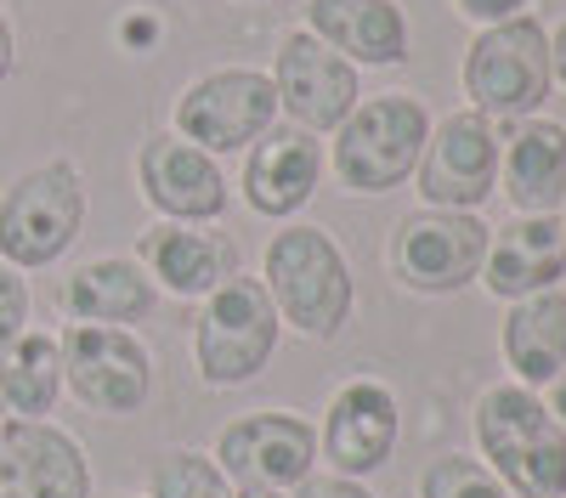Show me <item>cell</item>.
<instances>
[{"label": "cell", "instance_id": "cell-25", "mask_svg": "<svg viewBox=\"0 0 566 498\" xmlns=\"http://www.w3.org/2000/svg\"><path fill=\"white\" fill-rule=\"evenodd\" d=\"M419 498H510V487L482 465V459H464V453H448L424 470Z\"/></svg>", "mask_w": 566, "mask_h": 498}, {"label": "cell", "instance_id": "cell-20", "mask_svg": "<svg viewBox=\"0 0 566 498\" xmlns=\"http://www.w3.org/2000/svg\"><path fill=\"white\" fill-rule=\"evenodd\" d=\"M504 193L522 215H549L566 204V125L522 119L504 148Z\"/></svg>", "mask_w": 566, "mask_h": 498}, {"label": "cell", "instance_id": "cell-29", "mask_svg": "<svg viewBox=\"0 0 566 498\" xmlns=\"http://www.w3.org/2000/svg\"><path fill=\"white\" fill-rule=\"evenodd\" d=\"M12 68H18V34H12V18L0 12V85L12 80Z\"/></svg>", "mask_w": 566, "mask_h": 498}, {"label": "cell", "instance_id": "cell-4", "mask_svg": "<svg viewBox=\"0 0 566 498\" xmlns=\"http://www.w3.org/2000/svg\"><path fill=\"white\" fill-rule=\"evenodd\" d=\"M277 351V306L261 278H232L205 295V311L193 324V362L199 380L227 391V385H250Z\"/></svg>", "mask_w": 566, "mask_h": 498}, {"label": "cell", "instance_id": "cell-1", "mask_svg": "<svg viewBox=\"0 0 566 498\" xmlns=\"http://www.w3.org/2000/svg\"><path fill=\"white\" fill-rule=\"evenodd\" d=\"M476 442L515 498H566V425L533 385H493L476 402Z\"/></svg>", "mask_w": 566, "mask_h": 498}, {"label": "cell", "instance_id": "cell-32", "mask_svg": "<svg viewBox=\"0 0 566 498\" xmlns=\"http://www.w3.org/2000/svg\"><path fill=\"white\" fill-rule=\"evenodd\" d=\"M232 498H283V492H272V487H232Z\"/></svg>", "mask_w": 566, "mask_h": 498}, {"label": "cell", "instance_id": "cell-3", "mask_svg": "<svg viewBox=\"0 0 566 498\" xmlns=\"http://www.w3.org/2000/svg\"><path fill=\"white\" fill-rule=\"evenodd\" d=\"M424 136H431V114L402 91H386V97H368L340 119L328 165L352 193H391L419 170Z\"/></svg>", "mask_w": 566, "mask_h": 498}, {"label": "cell", "instance_id": "cell-19", "mask_svg": "<svg viewBox=\"0 0 566 498\" xmlns=\"http://www.w3.org/2000/svg\"><path fill=\"white\" fill-rule=\"evenodd\" d=\"M306 34L363 68H391L408 57V18L397 0H306Z\"/></svg>", "mask_w": 566, "mask_h": 498}, {"label": "cell", "instance_id": "cell-11", "mask_svg": "<svg viewBox=\"0 0 566 498\" xmlns=\"http://www.w3.org/2000/svg\"><path fill=\"white\" fill-rule=\"evenodd\" d=\"M272 91H277V108L312 136L340 130V119L363 103L357 97V68L340 52H328V45L306 29L283 34L277 63H272Z\"/></svg>", "mask_w": 566, "mask_h": 498}, {"label": "cell", "instance_id": "cell-5", "mask_svg": "<svg viewBox=\"0 0 566 498\" xmlns=\"http://www.w3.org/2000/svg\"><path fill=\"white\" fill-rule=\"evenodd\" d=\"M549 34L533 18L488 23L464 52V97L488 119H533L549 97Z\"/></svg>", "mask_w": 566, "mask_h": 498}, {"label": "cell", "instance_id": "cell-27", "mask_svg": "<svg viewBox=\"0 0 566 498\" xmlns=\"http://www.w3.org/2000/svg\"><path fill=\"white\" fill-rule=\"evenodd\" d=\"M295 498H374L357 476H306Z\"/></svg>", "mask_w": 566, "mask_h": 498}, {"label": "cell", "instance_id": "cell-22", "mask_svg": "<svg viewBox=\"0 0 566 498\" xmlns=\"http://www.w3.org/2000/svg\"><path fill=\"white\" fill-rule=\"evenodd\" d=\"M504 357L527 385H549L566 369V295L544 289V295L515 300L504 324Z\"/></svg>", "mask_w": 566, "mask_h": 498}, {"label": "cell", "instance_id": "cell-31", "mask_svg": "<svg viewBox=\"0 0 566 498\" xmlns=\"http://www.w3.org/2000/svg\"><path fill=\"white\" fill-rule=\"evenodd\" d=\"M544 407H549V414H555V420L566 425V369H560V374L549 380V402H544Z\"/></svg>", "mask_w": 566, "mask_h": 498}, {"label": "cell", "instance_id": "cell-30", "mask_svg": "<svg viewBox=\"0 0 566 498\" xmlns=\"http://www.w3.org/2000/svg\"><path fill=\"white\" fill-rule=\"evenodd\" d=\"M549 74H560V80H566V23L549 34Z\"/></svg>", "mask_w": 566, "mask_h": 498}, {"label": "cell", "instance_id": "cell-12", "mask_svg": "<svg viewBox=\"0 0 566 498\" xmlns=\"http://www.w3.org/2000/svg\"><path fill=\"white\" fill-rule=\"evenodd\" d=\"M317 459V431L301 414H250L227 425L216 442V465L239 487H301Z\"/></svg>", "mask_w": 566, "mask_h": 498}, {"label": "cell", "instance_id": "cell-28", "mask_svg": "<svg viewBox=\"0 0 566 498\" xmlns=\"http://www.w3.org/2000/svg\"><path fill=\"white\" fill-rule=\"evenodd\" d=\"M453 7L464 18H476V23H504V18H522L527 0H453Z\"/></svg>", "mask_w": 566, "mask_h": 498}, {"label": "cell", "instance_id": "cell-24", "mask_svg": "<svg viewBox=\"0 0 566 498\" xmlns=\"http://www.w3.org/2000/svg\"><path fill=\"white\" fill-rule=\"evenodd\" d=\"M154 498H232V481L221 476L210 453L176 447L154 465Z\"/></svg>", "mask_w": 566, "mask_h": 498}, {"label": "cell", "instance_id": "cell-23", "mask_svg": "<svg viewBox=\"0 0 566 498\" xmlns=\"http://www.w3.org/2000/svg\"><path fill=\"white\" fill-rule=\"evenodd\" d=\"M63 396V357L57 340L23 329L12 346H0V407L12 420H45Z\"/></svg>", "mask_w": 566, "mask_h": 498}, {"label": "cell", "instance_id": "cell-26", "mask_svg": "<svg viewBox=\"0 0 566 498\" xmlns=\"http://www.w3.org/2000/svg\"><path fill=\"white\" fill-rule=\"evenodd\" d=\"M29 329V284L18 278V266L0 261V346H12Z\"/></svg>", "mask_w": 566, "mask_h": 498}, {"label": "cell", "instance_id": "cell-15", "mask_svg": "<svg viewBox=\"0 0 566 498\" xmlns=\"http://www.w3.org/2000/svg\"><path fill=\"white\" fill-rule=\"evenodd\" d=\"M397 447V396L380 380H352L335 391L323 420V459L335 476H368Z\"/></svg>", "mask_w": 566, "mask_h": 498}, {"label": "cell", "instance_id": "cell-2", "mask_svg": "<svg viewBox=\"0 0 566 498\" xmlns=\"http://www.w3.org/2000/svg\"><path fill=\"white\" fill-rule=\"evenodd\" d=\"M266 295L277 324L306 340H335L352 317V272L323 226H283L266 244Z\"/></svg>", "mask_w": 566, "mask_h": 498}, {"label": "cell", "instance_id": "cell-13", "mask_svg": "<svg viewBox=\"0 0 566 498\" xmlns=\"http://www.w3.org/2000/svg\"><path fill=\"white\" fill-rule=\"evenodd\" d=\"M0 492L7 498H91V465L52 420L0 425Z\"/></svg>", "mask_w": 566, "mask_h": 498}, {"label": "cell", "instance_id": "cell-33", "mask_svg": "<svg viewBox=\"0 0 566 498\" xmlns=\"http://www.w3.org/2000/svg\"><path fill=\"white\" fill-rule=\"evenodd\" d=\"M0 498H7V492H0Z\"/></svg>", "mask_w": 566, "mask_h": 498}, {"label": "cell", "instance_id": "cell-21", "mask_svg": "<svg viewBox=\"0 0 566 498\" xmlns=\"http://www.w3.org/2000/svg\"><path fill=\"white\" fill-rule=\"evenodd\" d=\"M63 311L74 324H136L154 311V278L136 261H85L63 278Z\"/></svg>", "mask_w": 566, "mask_h": 498}, {"label": "cell", "instance_id": "cell-17", "mask_svg": "<svg viewBox=\"0 0 566 498\" xmlns=\"http://www.w3.org/2000/svg\"><path fill=\"white\" fill-rule=\"evenodd\" d=\"M566 272V233L549 215H515L499 233H488V255H482V284L493 300H527L555 289V278Z\"/></svg>", "mask_w": 566, "mask_h": 498}, {"label": "cell", "instance_id": "cell-9", "mask_svg": "<svg viewBox=\"0 0 566 498\" xmlns=\"http://www.w3.org/2000/svg\"><path fill=\"white\" fill-rule=\"evenodd\" d=\"M488 233L470 210H419L397 221L391 239V272L397 284L419 289V295H453L482 272L488 255Z\"/></svg>", "mask_w": 566, "mask_h": 498}, {"label": "cell", "instance_id": "cell-8", "mask_svg": "<svg viewBox=\"0 0 566 498\" xmlns=\"http://www.w3.org/2000/svg\"><path fill=\"white\" fill-rule=\"evenodd\" d=\"M272 114H277L272 74L216 68V74H199L176 97V136H187L205 153H239L272 125Z\"/></svg>", "mask_w": 566, "mask_h": 498}, {"label": "cell", "instance_id": "cell-34", "mask_svg": "<svg viewBox=\"0 0 566 498\" xmlns=\"http://www.w3.org/2000/svg\"><path fill=\"white\" fill-rule=\"evenodd\" d=\"M560 233H566V226H560Z\"/></svg>", "mask_w": 566, "mask_h": 498}, {"label": "cell", "instance_id": "cell-10", "mask_svg": "<svg viewBox=\"0 0 566 498\" xmlns=\"http://www.w3.org/2000/svg\"><path fill=\"white\" fill-rule=\"evenodd\" d=\"M499 188V130L488 114H448L419 153V193L431 210H476Z\"/></svg>", "mask_w": 566, "mask_h": 498}, {"label": "cell", "instance_id": "cell-18", "mask_svg": "<svg viewBox=\"0 0 566 498\" xmlns=\"http://www.w3.org/2000/svg\"><path fill=\"white\" fill-rule=\"evenodd\" d=\"M136 266L148 272V278H159L170 295L199 300V295L221 289L232 272H239V250H232V239H221V233H199L193 221H159V226L142 233Z\"/></svg>", "mask_w": 566, "mask_h": 498}, {"label": "cell", "instance_id": "cell-6", "mask_svg": "<svg viewBox=\"0 0 566 498\" xmlns=\"http://www.w3.org/2000/svg\"><path fill=\"white\" fill-rule=\"evenodd\" d=\"M80 221H85L80 170L63 159L34 165L0 193V261L18 272L63 261L69 244L80 239Z\"/></svg>", "mask_w": 566, "mask_h": 498}, {"label": "cell", "instance_id": "cell-7", "mask_svg": "<svg viewBox=\"0 0 566 498\" xmlns=\"http://www.w3.org/2000/svg\"><path fill=\"white\" fill-rule=\"evenodd\" d=\"M63 385L91 414H136L154 391V357L119 324H74L57 340Z\"/></svg>", "mask_w": 566, "mask_h": 498}, {"label": "cell", "instance_id": "cell-16", "mask_svg": "<svg viewBox=\"0 0 566 498\" xmlns=\"http://www.w3.org/2000/svg\"><path fill=\"white\" fill-rule=\"evenodd\" d=\"M323 176V148L317 136L301 130V125H266L255 142H250V159H244V199L255 215H295L312 188Z\"/></svg>", "mask_w": 566, "mask_h": 498}, {"label": "cell", "instance_id": "cell-14", "mask_svg": "<svg viewBox=\"0 0 566 498\" xmlns=\"http://www.w3.org/2000/svg\"><path fill=\"white\" fill-rule=\"evenodd\" d=\"M136 176L148 204L170 221H216L227 210V176L216 153L193 148L187 136H148L136 153Z\"/></svg>", "mask_w": 566, "mask_h": 498}]
</instances>
